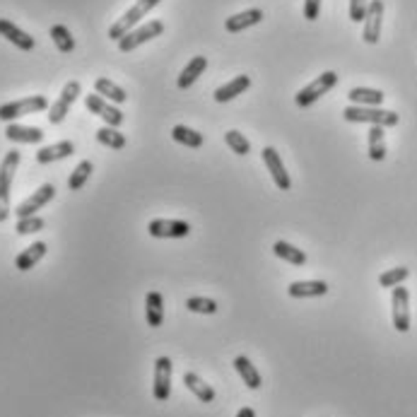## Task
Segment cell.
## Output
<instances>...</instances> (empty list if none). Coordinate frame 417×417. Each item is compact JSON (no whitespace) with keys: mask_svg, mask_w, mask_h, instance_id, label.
I'll list each match as a JSON object with an SVG mask.
<instances>
[{"mask_svg":"<svg viewBox=\"0 0 417 417\" xmlns=\"http://www.w3.org/2000/svg\"><path fill=\"white\" fill-rule=\"evenodd\" d=\"M343 118L350 123H372V126H383V128H393L400 121V116L395 111L379 109V106H355V104H350L343 111Z\"/></svg>","mask_w":417,"mask_h":417,"instance_id":"6da1fadb","label":"cell"},{"mask_svg":"<svg viewBox=\"0 0 417 417\" xmlns=\"http://www.w3.org/2000/svg\"><path fill=\"white\" fill-rule=\"evenodd\" d=\"M22 160V155L17 150H10L8 155L0 162V222H5L10 218V191H13V178L17 171V164Z\"/></svg>","mask_w":417,"mask_h":417,"instance_id":"7a4b0ae2","label":"cell"},{"mask_svg":"<svg viewBox=\"0 0 417 417\" xmlns=\"http://www.w3.org/2000/svg\"><path fill=\"white\" fill-rule=\"evenodd\" d=\"M160 3H162V0H138L133 8H128L126 13H123V17H118L116 22L109 27V39H113V41L123 39V36H126L128 31H131L133 27L138 24L140 20H143L145 15L155 8V5H160Z\"/></svg>","mask_w":417,"mask_h":417,"instance_id":"3957f363","label":"cell"},{"mask_svg":"<svg viewBox=\"0 0 417 417\" xmlns=\"http://www.w3.org/2000/svg\"><path fill=\"white\" fill-rule=\"evenodd\" d=\"M338 85V73H333V70H326L323 75H318L316 80H311V83L306 85V87H302L297 92L295 97V104L299 106V109H306V106H311L313 101H318L323 94H328L330 90Z\"/></svg>","mask_w":417,"mask_h":417,"instance_id":"277c9868","label":"cell"},{"mask_svg":"<svg viewBox=\"0 0 417 417\" xmlns=\"http://www.w3.org/2000/svg\"><path fill=\"white\" fill-rule=\"evenodd\" d=\"M48 109V99L41 94L27 97V99H17V101H8V104L0 106V121L5 123H15L17 118L29 116V113H39Z\"/></svg>","mask_w":417,"mask_h":417,"instance_id":"5b68a950","label":"cell"},{"mask_svg":"<svg viewBox=\"0 0 417 417\" xmlns=\"http://www.w3.org/2000/svg\"><path fill=\"white\" fill-rule=\"evenodd\" d=\"M162 31H164V24L160 22V20H150V22L135 27V29L128 31L123 39H118V51L121 53H131L135 51L138 46L148 44V41H153L155 36H160Z\"/></svg>","mask_w":417,"mask_h":417,"instance_id":"8992f818","label":"cell"},{"mask_svg":"<svg viewBox=\"0 0 417 417\" xmlns=\"http://www.w3.org/2000/svg\"><path fill=\"white\" fill-rule=\"evenodd\" d=\"M80 92H83V87H80L78 80H70L66 87H63L61 94H58V99L48 106V123H53V126L63 123V118L68 116L70 106H73V101L80 97Z\"/></svg>","mask_w":417,"mask_h":417,"instance_id":"52a82bcc","label":"cell"},{"mask_svg":"<svg viewBox=\"0 0 417 417\" xmlns=\"http://www.w3.org/2000/svg\"><path fill=\"white\" fill-rule=\"evenodd\" d=\"M171 360L169 357H157L155 360V383H153V393L157 403H164L171 395Z\"/></svg>","mask_w":417,"mask_h":417,"instance_id":"ba28073f","label":"cell"},{"mask_svg":"<svg viewBox=\"0 0 417 417\" xmlns=\"http://www.w3.org/2000/svg\"><path fill=\"white\" fill-rule=\"evenodd\" d=\"M391 306H393V328L398 333H408L410 330V292L405 287H393V297H391Z\"/></svg>","mask_w":417,"mask_h":417,"instance_id":"9c48e42d","label":"cell"},{"mask_svg":"<svg viewBox=\"0 0 417 417\" xmlns=\"http://www.w3.org/2000/svg\"><path fill=\"white\" fill-rule=\"evenodd\" d=\"M148 232L155 239H183L191 234V225L183 220H153Z\"/></svg>","mask_w":417,"mask_h":417,"instance_id":"30bf717a","label":"cell"},{"mask_svg":"<svg viewBox=\"0 0 417 417\" xmlns=\"http://www.w3.org/2000/svg\"><path fill=\"white\" fill-rule=\"evenodd\" d=\"M85 106L94 113V116H99L101 121H106V126L111 128H118L123 123V113L116 109V106L111 104V101H106L104 97L99 94H87L85 97Z\"/></svg>","mask_w":417,"mask_h":417,"instance_id":"8fae6325","label":"cell"},{"mask_svg":"<svg viewBox=\"0 0 417 417\" xmlns=\"http://www.w3.org/2000/svg\"><path fill=\"white\" fill-rule=\"evenodd\" d=\"M53 196H56V186H53V183H44L41 188H36V193H31V196L27 198L24 203L17 205V210H15L17 220L31 218V215H36V210H41L46 203H51Z\"/></svg>","mask_w":417,"mask_h":417,"instance_id":"7c38bea8","label":"cell"},{"mask_svg":"<svg viewBox=\"0 0 417 417\" xmlns=\"http://www.w3.org/2000/svg\"><path fill=\"white\" fill-rule=\"evenodd\" d=\"M261 157H263L265 167H268L270 176H273L275 186H278L280 191H290V188H292V178H290V174H287V169H285V164H283V157L278 155V150H275V148H263Z\"/></svg>","mask_w":417,"mask_h":417,"instance_id":"4fadbf2b","label":"cell"},{"mask_svg":"<svg viewBox=\"0 0 417 417\" xmlns=\"http://www.w3.org/2000/svg\"><path fill=\"white\" fill-rule=\"evenodd\" d=\"M381 24H383V0H369L362 39H365L367 44H376L379 36H381Z\"/></svg>","mask_w":417,"mask_h":417,"instance_id":"5bb4252c","label":"cell"},{"mask_svg":"<svg viewBox=\"0 0 417 417\" xmlns=\"http://www.w3.org/2000/svg\"><path fill=\"white\" fill-rule=\"evenodd\" d=\"M287 295L292 299H311V297H323L328 295V285L323 280H299L287 287Z\"/></svg>","mask_w":417,"mask_h":417,"instance_id":"9a60e30c","label":"cell"},{"mask_svg":"<svg viewBox=\"0 0 417 417\" xmlns=\"http://www.w3.org/2000/svg\"><path fill=\"white\" fill-rule=\"evenodd\" d=\"M0 36H5V39L17 46L20 51H31V48L36 46L34 36H29L27 31L20 29L17 24L10 22V20H0Z\"/></svg>","mask_w":417,"mask_h":417,"instance_id":"2e32d148","label":"cell"},{"mask_svg":"<svg viewBox=\"0 0 417 417\" xmlns=\"http://www.w3.org/2000/svg\"><path fill=\"white\" fill-rule=\"evenodd\" d=\"M5 138L10 143H20V145H34L44 140V131L41 128H31V126H20V123H8L5 128Z\"/></svg>","mask_w":417,"mask_h":417,"instance_id":"e0dca14e","label":"cell"},{"mask_svg":"<svg viewBox=\"0 0 417 417\" xmlns=\"http://www.w3.org/2000/svg\"><path fill=\"white\" fill-rule=\"evenodd\" d=\"M261 20H263V10L251 8V10H243V13H239V15L227 17L225 29L229 31V34H236V31H243V29H248V27L258 24Z\"/></svg>","mask_w":417,"mask_h":417,"instance_id":"ac0fdd59","label":"cell"},{"mask_svg":"<svg viewBox=\"0 0 417 417\" xmlns=\"http://www.w3.org/2000/svg\"><path fill=\"white\" fill-rule=\"evenodd\" d=\"M145 318H148V326L153 328H160L164 323V297L160 292L145 295Z\"/></svg>","mask_w":417,"mask_h":417,"instance_id":"d6986e66","label":"cell"},{"mask_svg":"<svg viewBox=\"0 0 417 417\" xmlns=\"http://www.w3.org/2000/svg\"><path fill=\"white\" fill-rule=\"evenodd\" d=\"M248 87H251V78H248V75H239V78H234L232 83H227V85H222V87L215 90V101H218V104L232 101L234 97L243 94Z\"/></svg>","mask_w":417,"mask_h":417,"instance_id":"ffe728a7","label":"cell"},{"mask_svg":"<svg viewBox=\"0 0 417 417\" xmlns=\"http://www.w3.org/2000/svg\"><path fill=\"white\" fill-rule=\"evenodd\" d=\"M75 153V145L70 143V140H61V143L56 145H46V148H41L39 153H36V162L39 164H51V162H58V160H66Z\"/></svg>","mask_w":417,"mask_h":417,"instance_id":"44dd1931","label":"cell"},{"mask_svg":"<svg viewBox=\"0 0 417 417\" xmlns=\"http://www.w3.org/2000/svg\"><path fill=\"white\" fill-rule=\"evenodd\" d=\"M348 99L355 106H381L386 94L381 90H372V87H352L348 92Z\"/></svg>","mask_w":417,"mask_h":417,"instance_id":"7402d4cb","label":"cell"},{"mask_svg":"<svg viewBox=\"0 0 417 417\" xmlns=\"http://www.w3.org/2000/svg\"><path fill=\"white\" fill-rule=\"evenodd\" d=\"M205 68H208V58H205V56L191 58V63H188V66L181 70V75H178V80H176L178 90H188V87H191V85L196 83L200 75L205 73Z\"/></svg>","mask_w":417,"mask_h":417,"instance_id":"603a6c76","label":"cell"},{"mask_svg":"<svg viewBox=\"0 0 417 417\" xmlns=\"http://www.w3.org/2000/svg\"><path fill=\"white\" fill-rule=\"evenodd\" d=\"M44 256H46V243L44 241H36V243H31L29 248H24V251L20 253L17 258H15V268L22 270V273H27V270L34 268V265L39 263Z\"/></svg>","mask_w":417,"mask_h":417,"instance_id":"cb8c5ba5","label":"cell"},{"mask_svg":"<svg viewBox=\"0 0 417 417\" xmlns=\"http://www.w3.org/2000/svg\"><path fill=\"white\" fill-rule=\"evenodd\" d=\"M183 383H186L188 391L196 395L198 400H203V403H213V400H215V388L210 386V383H205L198 374L186 372V374H183Z\"/></svg>","mask_w":417,"mask_h":417,"instance_id":"d4e9b609","label":"cell"},{"mask_svg":"<svg viewBox=\"0 0 417 417\" xmlns=\"http://www.w3.org/2000/svg\"><path fill=\"white\" fill-rule=\"evenodd\" d=\"M369 160L372 162H383L386 160V128L383 126H372L369 128Z\"/></svg>","mask_w":417,"mask_h":417,"instance_id":"484cf974","label":"cell"},{"mask_svg":"<svg viewBox=\"0 0 417 417\" xmlns=\"http://www.w3.org/2000/svg\"><path fill=\"white\" fill-rule=\"evenodd\" d=\"M234 369L239 372V376L243 379V383H246L251 391H256V388H261V374H258L256 367L251 365V360L248 357H234Z\"/></svg>","mask_w":417,"mask_h":417,"instance_id":"4316f807","label":"cell"},{"mask_svg":"<svg viewBox=\"0 0 417 417\" xmlns=\"http://www.w3.org/2000/svg\"><path fill=\"white\" fill-rule=\"evenodd\" d=\"M94 90H97V94L104 97V99L111 101V104H123V101L128 99L126 90L118 87V85H113L109 78H99V80H97V83H94Z\"/></svg>","mask_w":417,"mask_h":417,"instance_id":"83f0119b","label":"cell"},{"mask_svg":"<svg viewBox=\"0 0 417 417\" xmlns=\"http://www.w3.org/2000/svg\"><path fill=\"white\" fill-rule=\"evenodd\" d=\"M273 253L278 258H283V261L292 263V265H304L306 263V253L302 251V248L287 243V241H275L273 243Z\"/></svg>","mask_w":417,"mask_h":417,"instance_id":"f1b7e54d","label":"cell"},{"mask_svg":"<svg viewBox=\"0 0 417 417\" xmlns=\"http://www.w3.org/2000/svg\"><path fill=\"white\" fill-rule=\"evenodd\" d=\"M171 138H174L178 145H183V148H193V150L203 148V143H205L203 135L198 131H193V128H186V126L171 128Z\"/></svg>","mask_w":417,"mask_h":417,"instance_id":"f546056e","label":"cell"},{"mask_svg":"<svg viewBox=\"0 0 417 417\" xmlns=\"http://www.w3.org/2000/svg\"><path fill=\"white\" fill-rule=\"evenodd\" d=\"M51 39L61 53H73L75 51V39H73V34H70V29L66 24H53L51 27Z\"/></svg>","mask_w":417,"mask_h":417,"instance_id":"4dcf8cb0","label":"cell"},{"mask_svg":"<svg viewBox=\"0 0 417 417\" xmlns=\"http://www.w3.org/2000/svg\"><path fill=\"white\" fill-rule=\"evenodd\" d=\"M92 171H94V167H92L90 160L80 162V164L73 169V174H70V178H68V188H70V191H80V188H83L85 183L90 181Z\"/></svg>","mask_w":417,"mask_h":417,"instance_id":"1f68e13d","label":"cell"},{"mask_svg":"<svg viewBox=\"0 0 417 417\" xmlns=\"http://www.w3.org/2000/svg\"><path fill=\"white\" fill-rule=\"evenodd\" d=\"M97 140H99L104 148H111V150H123L126 148V135L118 133L116 128L111 126H104L97 131Z\"/></svg>","mask_w":417,"mask_h":417,"instance_id":"d6a6232c","label":"cell"},{"mask_svg":"<svg viewBox=\"0 0 417 417\" xmlns=\"http://www.w3.org/2000/svg\"><path fill=\"white\" fill-rule=\"evenodd\" d=\"M408 278H410V268L398 265V268H391V270H386V273L379 275V285L381 287H398V285H403Z\"/></svg>","mask_w":417,"mask_h":417,"instance_id":"836d02e7","label":"cell"},{"mask_svg":"<svg viewBox=\"0 0 417 417\" xmlns=\"http://www.w3.org/2000/svg\"><path fill=\"white\" fill-rule=\"evenodd\" d=\"M225 143L232 148V153H236V155H248L251 153V143H248V138L243 133L239 131H227L225 133Z\"/></svg>","mask_w":417,"mask_h":417,"instance_id":"e575fe53","label":"cell"},{"mask_svg":"<svg viewBox=\"0 0 417 417\" xmlns=\"http://www.w3.org/2000/svg\"><path fill=\"white\" fill-rule=\"evenodd\" d=\"M186 309L193 313H215L218 311V302L213 299H205V297H188L186 299Z\"/></svg>","mask_w":417,"mask_h":417,"instance_id":"d590c367","label":"cell"},{"mask_svg":"<svg viewBox=\"0 0 417 417\" xmlns=\"http://www.w3.org/2000/svg\"><path fill=\"white\" fill-rule=\"evenodd\" d=\"M15 229H17V234H34V232H41L44 229V220L36 218V215H31V218H22L17 220V225H15Z\"/></svg>","mask_w":417,"mask_h":417,"instance_id":"8d00e7d4","label":"cell"},{"mask_svg":"<svg viewBox=\"0 0 417 417\" xmlns=\"http://www.w3.org/2000/svg\"><path fill=\"white\" fill-rule=\"evenodd\" d=\"M369 0H350V20L352 22H365Z\"/></svg>","mask_w":417,"mask_h":417,"instance_id":"74e56055","label":"cell"},{"mask_svg":"<svg viewBox=\"0 0 417 417\" xmlns=\"http://www.w3.org/2000/svg\"><path fill=\"white\" fill-rule=\"evenodd\" d=\"M318 13H321V0H304V17L309 22L318 20Z\"/></svg>","mask_w":417,"mask_h":417,"instance_id":"f35d334b","label":"cell"},{"mask_svg":"<svg viewBox=\"0 0 417 417\" xmlns=\"http://www.w3.org/2000/svg\"><path fill=\"white\" fill-rule=\"evenodd\" d=\"M236 417H256V410L248 408V405H246V408H241L239 413H236Z\"/></svg>","mask_w":417,"mask_h":417,"instance_id":"ab89813d","label":"cell"}]
</instances>
